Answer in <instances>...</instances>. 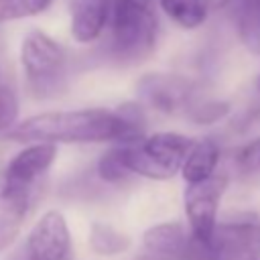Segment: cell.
<instances>
[{
	"label": "cell",
	"mask_w": 260,
	"mask_h": 260,
	"mask_svg": "<svg viewBox=\"0 0 260 260\" xmlns=\"http://www.w3.org/2000/svg\"><path fill=\"white\" fill-rule=\"evenodd\" d=\"M234 20L242 45L260 55V0H234Z\"/></svg>",
	"instance_id": "obj_14"
},
{
	"label": "cell",
	"mask_w": 260,
	"mask_h": 260,
	"mask_svg": "<svg viewBox=\"0 0 260 260\" xmlns=\"http://www.w3.org/2000/svg\"><path fill=\"white\" fill-rule=\"evenodd\" d=\"M35 195L37 189L16 187L0 179V252H4L20 234L35 203Z\"/></svg>",
	"instance_id": "obj_11"
},
{
	"label": "cell",
	"mask_w": 260,
	"mask_h": 260,
	"mask_svg": "<svg viewBox=\"0 0 260 260\" xmlns=\"http://www.w3.org/2000/svg\"><path fill=\"white\" fill-rule=\"evenodd\" d=\"M106 32L108 59L120 65L144 61L154 51L158 39L154 0H112Z\"/></svg>",
	"instance_id": "obj_2"
},
{
	"label": "cell",
	"mask_w": 260,
	"mask_h": 260,
	"mask_svg": "<svg viewBox=\"0 0 260 260\" xmlns=\"http://www.w3.org/2000/svg\"><path fill=\"white\" fill-rule=\"evenodd\" d=\"M207 260H260V221L236 219L215 225L205 242Z\"/></svg>",
	"instance_id": "obj_6"
},
{
	"label": "cell",
	"mask_w": 260,
	"mask_h": 260,
	"mask_svg": "<svg viewBox=\"0 0 260 260\" xmlns=\"http://www.w3.org/2000/svg\"><path fill=\"white\" fill-rule=\"evenodd\" d=\"M26 89L37 100L57 98L67 85L65 49L43 30H30L20 45Z\"/></svg>",
	"instance_id": "obj_4"
},
{
	"label": "cell",
	"mask_w": 260,
	"mask_h": 260,
	"mask_svg": "<svg viewBox=\"0 0 260 260\" xmlns=\"http://www.w3.org/2000/svg\"><path fill=\"white\" fill-rule=\"evenodd\" d=\"M138 98L152 110L171 116L177 112H187L195 102L193 83L175 73H148L136 85Z\"/></svg>",
	"instance_id": "obj_7"
},
{
	"label": "cell",
	"mask_w": 260,
	"mask_h": 260,
	"mask_svg": "<svg viewBox=\"0 0 260 260\" xmlns=\"http://www.w3.org/2000/svg\"><path fill=\"white\" fill-rule=\"evenodd\" d=\"M95 171H98V177H100L102 181H106V183H122L124 179L130 177V173H128V171L124 169V165H122V158H120L116 146H112L110 150H106V152L100 156Z\"/></svg>",
	"instance_id": "obj_19"
},
{
	"label": "cell",
	"mask_w": 260,
	"mask_h": 260,
	"mask_svg": "<svg viewBox=\"0 0 260 260\" xmlns=\"http://www.w3.org/2000/svg\"><path fill=\"white\" fill-rule=\"evenodd\" d=\"M134 260H181V258H169V256H154V254H142V256H136Z\"/></svg>",
	"instance_id": "obj_22"
},
{
	"label": "cell",
	"mask_w": 260,
	"mask_h": 260,
	"mask_svg": "<svg viewBox=\"0 0 260 260\" xmlns=\"http://www.w3.org/2000/svg\"><path fill=\"white\" fill-rule=\"evenodd\" d=\"M193 140L177 132H156L130 144H116L124 169L130 175L167 181L181 173Z\"/></svg>",
	"instance_id": "obj_3"
},
{
	"label": "cell",
	"mask_w": 260,
	"mask_h": 260,
	"mask_svg": "<svg viewBox=\"0 0 260 260\" xmlns=\"http://www.w3.org/2000/svg\"><path fill=\"white\" fill-rule=\"evenodd\" d=\"M160 10L183 28H199L207 20V0H156Z\"/></svg>",
	"instance_id": "obj_16"
},
{
	"label": "cell",
	"mask_w": 260,
	"mask_h": 260,
	"mask_svg": "<svg viewBox=\"0 0 260 260\" xmlns=\"http://www.w3.org/2000/svg\"><path fill=\"white\" fill-rule=\"evenodd\" d=\"M230 110L228 102H219V100H195L191 104V108L185 112V116L189 120H193L195 124H213L217 120H221Z\"/></svg>",
	"instance_id": "obj_18"
},
{
	"label": "cell",
	"mask_w": 260,
	"mask_h": 260,
	"mask_svg": "<svg viewBox=\"0 0 260 260\" xmlns=\"http://www.w3.org/2000/svg\"><path fill=\"white\" fill-rule=\"evenodd\" d=\"M217 162H219V144L213 138L205 136L201 140H193V144L183 160L181 175L187 185L201 183L215 175Z\"/></svg>",
	"instance_id": "obj_13"
},
{
	"label": "cell",
	"mask_w": 260,
	"mask_h": 260,
	"mask_svg": "<svg viewBox=\"0 0 260 260\" xmlns=\"http://www.w3.org/2000/svg\"><path fill=\"white\" fill-rule=\"evenodd\" d=\"M258 89H260V81H258Z\"/></svg>",
	"instance_id": "obj_24"
},
{
	"label": "cell",
	"mask_w": 260,
	"mask_h": 260,
	"mask_svg": "<svg viewBox=\"0 0 260 260\" xmlns=\"http://www.w3.org/2000/svg\"><path fill=\"white\" fill-rule=\"evenodd\" d=\"M112 0H73L71 2V37L77 43L98 41L108 24Z\"/></svg>",
	"instance_id": "obj_12"
},
{
	"label": "cell",
	"mask_w": 260,
	"mask_h": 260,
	"mask_svg": "<svg viewBox=\"0 0 260 260\" xmlns=\"http://www.w3.org/2000/svg\"><path fill=\"white\" fill-rule=\"evenodd\" d=\"M142 244L146 254L181 260H207L205 244L195 240L193 234L179 221H162L150 225L142 236Z\"/></svg>",
	"instance_id": "obj_9"
},
{
	"label": "cell",
	"mask_w": 260,
	"mask_h": 260,
	"mask_svg": "<svg viewBox=\"0 0 260 260\" xmlns=\"http://www.w3.org/2000/svg\"><path fill=\"white\" fill-rule=\"evenodd\" d=\"M18 114V100L14 89L0 81V130H10Z\"/></svg>",
	"instance_id": "obj_20"
},
{
	"label": "cell",
	"mask_w": 260,
	"mask_h": 260,
	"mask_svg": "<svg viewBox=\"0 0 260 260\" xmlns=\"http://www.w3.org/2000/svg\"><path fill=\"white\" fill-rule=\"evenodd\" d=\"M144 116L134 104L116 110L83 108L45 112L12 126L6 138L14 142H116L130 144L144 138Z\"/></svg>",
	"instance_id": "obj_1"
},
{
	"label": "cell",
	"mask_w": 260,
	"mask_h": 260,
	"mask_svg": "<svg viewBox=\"0 0 260 260\" xmlns=\"http://www.w3.org/2000/svg\"><path fill=\"white\" fill-rule=\"evenodd\" d=\"M53 0H0V22L20 20L45 12Z\"/></svg>",
	"instance_id": "obj_17"
},
{
	"label": "cell",
	"mask_w": 260,
	"mask_h": 260,
	"mask_svg": "<svg viewBox=\"0 0 260 260\" xmlns=\"http://www.w3.org/2000/svg\"><path fill=\"white\" fill-rule=\"evenodd\" d=\"M225 2H234V0H207L209 8H211V6H217V4H225Z\"/></svg>",
	"instance_id": "obj_23"
},
{
	"label": "cell",
	"mask_w": 260,
	"mask_h": 260,
	"mask_svg": "<svg viewBox=\"0 0 260 260\" xmlns=\"http://www.w3.org/2000/svg\"><path fill=\"white\" fill-rule=\"evenodd\" d=\"M57 156V144L49 142H32L18 150L2 171L0 179L26 189H37L39 179L51 169Z\"/></svg>",
	"instance_id": "obj_10"
},
{
	"label": "cell",
	"mask_w": 260,
	"mask_h": 260,
	"mask_svg": "<svg viewBox=\"0 0 260 260\" xmlns=\"http://www.w3.org/2000/svg\"><path fill=\"white\" fill-rule=\"evenodd\" d=\"M225 187H228V177L215 173L213 177L201 183L187 185L185 189L183 205L189 221V232L201 244H205L211 238L217 225V209H219V201L223 197Z\"/></svg>",
	"instance_id": "obj_5"
},
{
	"label": "cell",
	"mask_w": 260,
	"mask_h": 260,
	"mask_svg": "<svg viewBox=\"0 0 260 260\" xmlns=\"http://www.w3.org/2000/svg\"><path fill=\"white\" fill-rule=\"evenodd\" d=\"M87 244L98 256H118L126 252L132 242H130V236L116 230L114 225L104 221H93L89 225Z\"/></svg>",
	"instance_id": "obj_15"
},
{
	"label": "cell",
	"mask_w": 260,
	"mask_h": 260,
	"mask_svg": "<svg viewBox=\"0 0 260 260\" xmlns=\"http://www.w3.org/2000/svg\"><path fill=\"white\" fill-rule=\"evenodd\" d=\"M236 160L244 171H260V138L248 142L238 152Z\"/></svg>",
	"instance_id": "obj_21"
},
{
	"label": "cell",
	"mask_w": 260,
	"mask_h": 260,
	"mask_svg": "<svg viewBox=\"0 0 260 260\" xmlns=\"http://www.w3.org/2000/svg\"><path fill=\"white\" fill-rule=\"evenodd\" d=\"M26 260H73L69 225L61 211H45L26 236Z\"/></svg>",
	"instance_id": "obj_8"
}]
</instances>
